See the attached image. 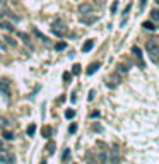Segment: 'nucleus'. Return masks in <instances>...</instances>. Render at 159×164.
I'll use <instances>...</instances> for the list:
<instances>
[{
    "label": "nucleus",
    "instance_id": "obj_1",
    "mask_svg": "<svg viewBox=\"0 0 159 164\" xmlns=\"http://www.w3.org/2000/svg\"><path fill=\"white\" fill-rule=\"evenodd\" d=\"M146 48H147V51H149L150 58H152L154 62H158L159 60V45L158 43H156V41H149Z\"/></svg>",
    "mask_w": 159,
    "mask_h": 164
},
{
    "label": "nucleus",
    "instance_id": "obj_2",
    "mask_svg": "<svg viewBox=\"0 0 159 164\" xmlns=\"http://www.w3.org/2000/svg\"><path fill=\"white\" fill-rule=\"evenodd\" d=\"M51 33L53 34H57V36H63L65 33H67V29H65V26H63V22H53L51 24Z\"/></svg>",
    "mask_w": 159,
    "mask_h": 164
},
{
    "label": "nucleus",
    "instance_id": "obj_3",
    "mask_svg": "<svg viewBox=\"0 0 159 164\" xmlns=\"http://www.w3.org/2000/svg\"><path fill=\"white\" fill-rule=\"evenodd\" d=\"M16 163V155L9 152H0V164H14Z\"/></svg>",
    "mask_w": 159,
    "mask_h": 164
},
{
    "label": "nucleus",
    "instance_id": "obj_4",
    "mask_svg": "<svg viewBox=\"0 0 159 164\" xmlns=\"http://www.w3.org/2000/svg\"><path fill=\"white\" fill-rule=\"evenodd\" d=\"M132 53L135 55V58H137V62H139V67L144 68V62H142V51H140L139 46H132Z\"/></svg>",
    "mask_w": 159,
    "mask_h": 164
},
{
    "label": "nucleus",
    "instance_id": "obj_5",
    "mask_svg": "<svg viewBox=\"0 0 159 164\" xmlns=\"http://www.w3.org/2000/svg\"><path fill=\"white\" fill-rule=\"evenodd\" d=\"M79 14H84V16H86V14H91V12H92V5H91V4H87V2H84V4H80L79 5Z\"/></svg>",
    "mask_w": 159,
    "mask_h": 164
},
{
    "label": "nucleus",
    "instance_id": "obj_6",
    "mask_svg": "<svg viewBox=\"0 0 159 164\" xmlns=\"http://www.w3.org/2000/svg\"><path fill=\"white\" fill-rule=\"evenodd\" d=\"M0 28L4 29L5 33H14V31H16V28L10 24L9 21H0Z\"/></svg>",
    "mask_w": 159,
    "mask_h": 164
},
{
    "label": "nucleus",
    "instance_id": "obj_7",
    "mask_svg": "<svg viewBox=\"0 0 159 164\" xmlns=\"http://www.w3.org/2000/svg\"><path fill=\"white\" fill-rule=\"evenodd\" d=\"M0 94H4V96H9V94H10L9 82H7V80H4V82L0 84Z\"/></svg>",
    "mask_w": 159,
    "mask_h": 164
},
{
    "label": "nucleus",
    "instance_id": "obj_8",
    "mask_svg": "<svg viewBox=\"0 0 159 164\" xmlns=\"http://www.w3.org/2000/svg\"><path fill=\"white\" fill-rule=\"evenodd\" d=\"M99 67H101V63H99V62H94V63H91L89 67H87L86 74H87V75H92V74H94V72H96V70H98Z\"/></svg>",
    "mask_w": 159,
    "mask_h": 164
},
{
    "label": "nucleus",
    "instance_id": "obj_9",
    "mask_svg": "<svg viewBox=\"0 0 159 164\" xmlns=\"http://www.w3.org/2000/svg\"><path fill=\"white\" fill-rule=\"evenodd\" d=\"M118 161H120L118 151H116V149H113V151H111V155H109V163H111V164H118Z\"/></svg>",
    "mask_w": 159,
    "mask_h": 164
},
{
    "label": "nucleus",
    "instance_id": "obj_10",
    "mask_svg": "<svg viewBox=\"0 0 159 164\" xmlns=\"http://www.w3.org/2000/svg\"><path fill=\"white\" fill-rule=\"evenodd\" d=\"M92 48H94V41H92V39H89V41H86V43L82 45V51H84V53H87V51H91Z\"/></svg>",
    "mask_w": 159,
    "mask_h": 164
},
{
    "label": "nucleus",
    "instance_id": "obj_11",
    "mask_svg": "<svg viewBox=\"0 0 159 164\" xmlns=\"http://www.w3.org/2000/svg\"><path fill=\"white\" fill-rule=\"evenodd\" d=\"M142 28L147 29V31H156V26H154V22H150V21L144 22V24H142Z\"/></svg>",
    "mask_w": 159,
    "mask_h": 164
},
{
    "label": "nucleus",
    "instance_id": "obj_12",
    "mask_svg": "<svg viewBox=\"0 0 159 164\" xmlns=\"http://www.w3.org/2000/svg\"><path fill=\"white\" fill-rule=\"evenodd\" d=\"M41 133H43V137H45V138H50V137H51V128H50V126H43Z\"/></svg>",
    "mask_w": 159,
    "mask_h": 164
},
{
    "label": "nucleus",
    "instance_id": "obj_13",
    "mask_svg": "<svg viewBox=\"0 0 159 164\" xmlns=\"http://www.w3.org/2000/svg\"><path fill=\"white\" fill-rule=\"evenodd\" d=\"M69 157H70V149H65V151H63V155H62V161H63V163H67V161H69Z\"/></svg>",
    "mask_w": 159,
    "mask_h": 164
},
{
    "label": "nucleus",
    "instance_id": "obj_14",
    "mask_svg": "<svg viewBox=\"0 0 159 164\" xmlns=\"http://www.w3.org/2000/svg\"><path fill=\"white\" fill-rule=\"evenodd\" d=\"M2 137H4L5 140H12V138H14V133H12V132H9V130H7V132H4V133H2Z\"/></svg>",
    "mask_w": 159,
    "mask_h": 164
},
{
    "label": "nucleus",
    "instance_id": "obj_15",
    "mask_svg": "<svg viewBox=\"0 0 159 164\" xmlns=\"http://www.w3.org/2000/svg\"><path fill=\"white\" fill-rule=\"evenodd\" d=\"M106 159H108L106 152H104V151H101V152H99V163H106Z\"/></svg>",
    "mask_w": 159,
    "mask_h": 164
},
{
    "label": "nucleus",
    "instance_id": "obj_16",
    "mask_svg": "<svg viewBox=\"0 0 159 164\" xmlns=\"http://www.w3.org/2000/svg\"><path fill=\"white\" fill-rule=\"evenodd\" d=\"M96 19H98L96 16H94V17H82V22H86V24H91V22H94Z\"/></svg>",
    "mask_w": 159,
    "mask_h": 164
},
{
    "label": "nucleus",
    "instance_id": "obj_17",
    "mask_svg": "<svg viewBox=\"0 0 159 164\" xmlns=\"http://www.w3.org/2000/svg\"><path fill=\"white\" fill-rule=\"evenodd\" d=\"M5 41L9 43L10 46H16V45H17V41H16V39H12L10 36H5Z\"/></svg>",
    "mask_w": 159,
    "mask_h": 164
},
{
    "label": "nucleus",
    "instance_id": "obj_18",
    "mask_svg": "<svg viewBox=\"0 0 159 164\" xmlns=\"http://www.w3.org/2000/svg\"><path fill=\"white\" fill-rule=\"evenodd\" d=\"M72 74H75V75L80 74V65H79V63H75V65L72 67Z\"/></svg>",
    "mask_w": 159,
    "mask_h": 164
},
{
    "label": "nucleus",
    "instance_id": "obj_19",
    "mask_svg": "<svg viewBox=\"0 0 159 164\" xmlns=\"http://www.w3.org/2000/svg\"><path fill=\"white\" fill-rule=\"evenodd\" d=\"M53 149H55V144H53V142H50V144L46 145V152H48V154H53Z\"/></svg>",
    "mask_w": 159,
    "mask_h": 164
},
{
    "label": "nucleus",
    "instance_id": "obj_20",
    "mask_svg": "<svg viewBox=\"0 0 159 164\" xmlns=\"http://www.w3.org/2000/svg\"><path fill=\"white\" fill-rule=\"evenodd\" d=\"M34 132H36V126H34V125H29V128H28V135L33 137V135H34Z\"/></svg>",
    "mask_w": 159,
    "mask_h": 164
},
{
    "label": "nucleus",
    "instance_id": "obj_21",
    "mask_svg": "<svg viewBox=\"0 0 159 164\" xmlns=\"http://www.w3.org/2000/svg\"><path fill=\"white\" fill-rule=\"evenodd\" d=\"M65 116H67V118H74V116H75V111H74V109H67V111H65Z\"/></svg>",
    "mask_w": 159,
    "mask_h": 164
},
{
    "label": "nucleus",
    "instance_id": "obj_22",
    "mask_svg": "<svg viewBox=\"0 0 159 164\" xmlns=\"http://www.w3.org/2000/svg\"><path fill=\"white\" fill-rule=\"evenodd\" d=\"M127 70H128V68H127V65H118V72H120V74H125Z\"/></svg>",
    "mask_w": 159,
    "mask_h": 164
},
{
    "label": "nucleus",
    "instance_id": "obj_23",
    "mask_svg": "<svg viewBox=\"0 0 159 164\" xmlns=\"http://www.w3.org/2000/svg\"><path fill=\"white\" fill-rule=\"evenodd\" d=\"M118 9V2H113V5H111V14H115Z\"/></svg>",
    "mask_w": 159,
    "mask_h": 164
},
{
    "label": "nucleus",
    "instance_id": "obj_24",
    "mask_svg": "<svg viewBox=\"0 0 159 164\" xmlns=\"http://www.w3.org/2000/svg\"><path fill=\"white\" fill-rule=\"evenodd\" d=\"M65 43H58V45H55V50H65Z\"/></svg>",
    "mask_w": 159,
    "mask_h": 164
},
{
    "label": "nucleus",
    "instance_id": "obj_25",
    "mask_svg": "<svg viewBox=\"0 0 159 164\" xmlns=\"http://www.w3.org/2000/svg\"><path fill=\"white\" fill-rule=\"evenodd\" d=\"M70 79H72V75H70L69 72H65V74H63V80H65V82H69Z\"/></svg>",
    "mask_w": 159,
    "mask_h": 164
},
{
    "label": "nucleus",
    "instance_id": "obj_26",
    "mask_svg": "<svg viewBox=\"0 0 159 164\" xmlns=\"http://www.w3.org/2000/svg\"><path fill=\"white\" fill-rule=\"evenodd\" d=\"M75 130H77V125H75V123H74V125H70V128H69L70 133H75Z\"/></svg>",
    "mask_w": 159,
    "mask_h": 164
},
{
    "label": "nucleus",
    "instance_id": "obj_27",
    "mask_svg": "<svg viewBox=\"0 0 159 164\" xmlns=\"http://www.w3.org/2000/svg\"><path fill=\"white\" fill-rule=\"evenodd\" d=\"M2 126H7V120H5V118H0V128H2Z\"/></svg>",
    "mask_w": 159,
    "mask_h": 164
},
{
    "label": "nucleus",
    "instance_id": "obj_28",
    "mask_svg": "<svg viewBox=\"0 0 159 164\" xmlns=\"http://www.w3.org/2000/svg\"><path fill=\"white\" fill-rule=\"evenodd\" d=\"M152 19H154V21L159 19V12H158V10H154V12H152Z\"/></svg>",
    "mask_w": 159,
    "mask_h": 164
},
{
    "label": "nucleus",
    "instance_id": "obj_29",
    "mask_svg": "<svg viewBox=\"0 0 159 164\" xmlns=\"http://www.w3.org/2000/svg\"><path fill=\"white\" fill-rule=\"evenodd\" d=\"M130 9H132V5H127V7H125V10H123V16H127V14L130 12Z\"/></svg>",
    "mask_w": 159,
    "mask_h": 164
},
{
    "label": "nucleus",
    "instance_id": "obj_30",
    "mask_svg": "<svg viewBox=\"0 0 159 164\" xmlns=\"http://www.w3.org/2000/svg\"><path fill=\"white\" fill-rule=\"evenodd\" d=\"M146 4H147V0H140V10H144V7H146Z\"/></svg>",
    "mask_w": 159,
    "mask_h": 164
},
{
    "label": "nucleus",
    "instance_id": "obj_31",
    "mask_svg": "<svg viewBox=\"0 0 159 164\" xmlns=\"http://www.w3.org/2000/svg\"><path fill=\"white\" fill-rule=\"evenodd\" d=\"M98 116H99V111H92L91 113V118H98Z\"/></svg>",
    "mask_w": 159,
    "mask_h": 164
},
{
    "label": "nucleus",
    "instance_id": "obj_32",
    "mask_svg": "<svg viewBox=\"0 0 159 164\" xmlns=\"http://www.w3.org/2000/svg\"><path fill=\"white\" fill-rule=\"evenodd\" d=\"M0 151H2V152H5V144H4L2 140H0Z\"/></svg>",
    "mask_w": 159,
    "mask_h": 164
},
{
    "label": "nucleus",
    "instance_id": "obj_33",
    "mask_svg": "<svg viewBox=\"0 0 159 164\" xmlns=\"http://www.w3.org/2000/svg\"><path fill=\"white\" fill-rule=\"evenodd\" d=\"M92 128H94V132H101V126L99 125H94Z\"/></svg>",
    "mask_w": 159,
    "mask_h": 164
},
{
    "label": "nucleus",
    "instance_id": "obj_34",
    "mask_svg": "<svg viewBox=\"0 0 159 164\" xmlns=\"http://www.w3.org/2000/svg\"><path fill=\"white\" fill-rule=\"evenodd\" d=\"M92 99H94V91H91L89 92V101H92Z\"/></svg>",
    "mask_w": 159,
    "mask_h": 164
},
{
    "label": "nucleus",
    "instance_id": "obj_35",
    "mask_svg": "<svg viewBox=\"0 0 159 164\" xmlns=\"http://www.w3.org/2000/svg\"><path fill=\"white\" fill-rule=\"evenodd\" d=\"M87 164H98V163H94V161H89V163H87Z\"/></svg>",
    "mask_w": 159,
    "mask_h": 164
},
{
    "label": "nucleus",
    "instance_id": "obj_36",
    "mask_svg": "<svg viewBox=\"0 0 159 164\" xmlns=\"http://www.w3.org/2000/svg\"><path fill=\"white\" fill-rule=\"evenodd\" d=\"M4 2H5V0H0V4H4Z\"/></svg>",
    "mask_w": 159,
    "mask_h": 164
},
{
    "label": "nucleus",
    "instance_id": "obj_37",
    "mask_svg": "<svg viewBox=\"0 0 159 164\" xmlns=\"http://www.w3.org/2000/svg\"><path fill=\"white\" fill-rule=\"evenodd\" d=\"M41 164H46V163H45V161H43V163H41Z\"/></svg>",
    "mask_w": 159,
    "mask_h": 164
},
{
    "label": "nucleus",
    "instance_id": "obj_38",
    "mask_svg": "<svg viewBox=\"0 0 159 164\" xmlns=\"http://www.w3.org/2000/svg\"><path fill=\"white\" fill-rule=\"evenodd\" d=\"M156 2H158V4H159V0H156Z\"/></svg>",
    "mask_w": 159,
    "mask_h": 164
}]
</instances>
